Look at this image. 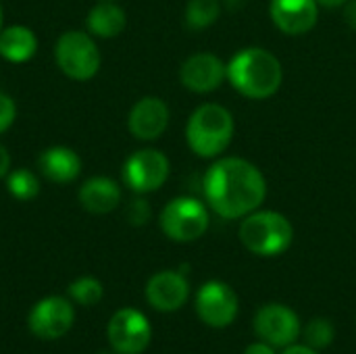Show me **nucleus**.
<instances>
[{
    "label": "nucleus",
    "instance_id": "nucleus-24",
    "mask_svg": "<svg viewBox=\"0 0 356 354\" xmlns=\"http://www.w3.org/2000/svg\"><path fill=\"white\" fill-rule=\"evenodd\" d=\"M125 215H127V221H129L131 225H144V223L150 221L152 211H150V204H148L144 198H136V200H131V202L127 204Z\"/></svg>",
    "mask_w": 356,
    "mask_h": 354
},
{
    "label": "nucleus",
    "instance_id": "nucleus-5",
    "mask_svg": "<svg viewBox=\"0 0 356 354\" xmlns=\"http://www.w3.org/2000/svg\"><path fill=\"white\" fill-rule=\"evenodd\" d=\"M54 61L63 75L73 81H88L100 71V50L92 33L69 29L54 44Z\"/></svg>",
    "mask_w": 356,
    "mask_h": 354
},
{
    "label": "nucleus",
    "instance_id": "nucleus-18",
    "mask_svg": "<svg viewBox=\"0 0 356 354\" xmlns=\"http://www.w3.org/2000/svg\"><path fill=\"white\" fill-rule=\"evenodd\" d=\"M125 25H127V15L115 0H98L86 17L88 33L100 40L117 38L125 29Z\"/></svg>",
    "mask_w": 356,
    "mask_h": 354
},
{
    "label": "nucleus",
    "instance_id": "nucleus-29",
    "mask_svg": "<svg viewBox=\"0 0 356 354\" xmlns=\"http://www.w3.org/2000/svg\"><path fill=\"white\" fill-rule=\"evenodd\" d=\"M284 354H317V351H313V348H309L307 344L305 346H288L286 351H284Z\"/></svg>",
    "mask_w": 356,
    "mask_h": 354
},
{
    "label": "nucleus",
    "instance_id": "nucleus-27",
    "mask_svg": "<svg viewBox=\"0 0 356 354\" xmlns=\"http://www.w3.org/2000/svg\"><path fill=\"white\" fill-rule=\"evenodd\" d=\"M344 21L356 31V0H348L344 4Z\"/></svg>",
    "mask_w": 356,
    "mask_h": 354
},
{
    "label": "nucleus",
    "instance_id": "nucleus-7",
    "mask_svg": "<svg viewBox=\"0 0 356 354\" xmlns=\"http://www.w3.org/2000/svg\"><path fill=\"white\" fill-rule=\"evenodd\" d=\"M171 163L165 152L156 148H142L129 154L123 163V182L136 194H150L169 179Z\"/></svg>",
    "mask_w": 356,
    "mask_h": 354
},
{
    "label": "nucleus",
    "instance_id": "nucleus-10",
    "mask_svg": "<svg viewBox=\"0 0 356 354\" xmlns=\"http://www.w3.org/2000/svg\"><path fill=\"white\" fill-rule=\"evenodd\" d=\"M254 332L273 348H288L300 336V321L290 307L271 303L261 307L254 315Z\"/></svg>",
    "mask_w": 356,
    "mask_h": 354
},
{
    "label": "nucleus",
    "instance_id": "nucleus-9",
    "mask_svg": "<svg viewBox=\"0 0 356 354\" xmlns=\"http://www.w3.org/2000/svg\"><path fill=\"white\" fill-rule=\"evenodd\" d=\"M75 321L73 305L63 296H46L29 311L27 328L33 336L42 340L63 338Z\"/></svg>",
    "mask_w": 356,
    "mask_h": 354
},
{
    "label": "nucleus",
    "instance_id": "nucleus-30",
    "mask_svg": "<svg viewBox=\"0 0 356 354\" xmlns=\"http://www.w3.org/2000/svg\"><path fill=\"white\" fill-rule=\"evenodd\" d=\"M319 6H327V8H336V6H344L348 0H317Z\"/></svg>",
    "mask_w": 356,
    "mask_h": 354
},
{
    "label": "nucleus",
    "instance_id": "nucleus-17",
    "mask_svg": "<svg viewBox=\"0 0 356 354\" xmlns=\"http://www.w3.org/2000/svg\"><path fill=\"white\" fill-rule=\"evenodd\" d=\"M38 169L52 184H71L81 173V159L69 146H50L40 152Z\"/></svg>",
    "mask_w": 356,
    "mask_h": 354
},
{
    "label": "nucleus",
    "instance_id": "nucleus-19",
    "mask_svg": "<svg viewBox=\"0 0 356 354\" xmlns=\"http://www.w3.org/2000/svg\"><path fill=\"white\" fill-rule=\"evenodd\" d=\"M38 35L27 25H8L0 31V56L6 63L21 65L35 56Z\"/></svg>",
    "mask_w": 356,
    "mask_h": 354
},
{
    "label": "nucleus",
    "instance_id": "nucleus-25",
    "mask_svg": "<svg viewBox=\"0 0 356 354\" xmlns=\"http://www.w3.org/2000/svg\"><path fill=\"white\" fill-rule=\"evenodd\" d=\"M15 119H17V104H15V100L6 92H0V134L8 131L10 125L15 123Z\"/></svg>",
    "mask_w": 356,
    "mask_h": 354
},
{
    "label": "nucleus",
    "instance_id": "nucleus-8",
    "mask_svg": "<svg viewBox=\"0 0 356 354\" xmlns=\"http://www.w3.org/2000/svg\"><path fill=\"white\" fill-rule=\"evenodd\" d=\"M108 342L117 354H140L150 344V321L138 309L117 311L106 328Z\"/></svg>",
    "mask_w": 356,
    "mask_h": 354
},
{
    "label": "nucleus",
    "instance_id": "nucleus-21",
    "mask_svg": "<svg viewBox=\"0 0 356 354\" xmlns=\"http://www.w3.org/2000/svg\"><path fill=\"white\" fill-rule=\"evenodd\" d=\"M221 15V0H188L186 25L190 29H207Z\"/></svg>",
    "mask_w": 356,
    "mask_h": 354
},
{
    "label": "nucleus",
    "instance_id": "nucleus-1",
    "mask_svg": "<svg viewBox=\"0 0 356 354\" xmlns=\"http://www.w3.org/2000/svg\"><path fill=\"white\" fill-rule=\"evenodd\" d=\"M265 175L246 159L223 156L207 169L204 198L223 219H244L265 202Z\"/></svg>",
    "mask_w": 356,
    "mask_h": 354
},
{
    "label": "nucleus",
    "instance_id": "nucleus-22",
    "mask_svg": "<svg viewBox=\"0 0 356 354\" xmlns=\"http://www.w3.org/2000/svg\"><path fill=\"white\" fill-rule=\"evenodd\" d=\"M102 294H104L102 284H100L96 277H92V275L77 277V280L71 282V286H69V296H71V300H75V303L81 305V307H92V305L100 303Z\"/></svg>",
    "mask_w": 356,
    "mask_h": 354
},
{
    "label": "nucleus",
    "instance_id": "nucleus-26",
    "mask_svg": "<svg viewBox=\"0 0 356 354\" xmlns=\"http://www.w3.org/2000/svg\"><path fill=\"white\" fill-rule=\"evenodd\" d=\"M10 171V154L4 144H0V179L6 177Z\"/></svg>",
    "mask_w": 356,
    "mask_h": 354
},
{
    "label": "nucleus",
    "instance_id": "nucleus-6",
    "mask_svg": "<svg viewBox=\"0 0 356 354\" xmlns=\"http://www.w3.org/2000/svg\"><path fill=\"white\" fill-rule=\"evenodd\" d=\"M209 221L211 219L207 207L192 196H177L169 200L159 215L163 234L169 240L181 244L202 238L209 230Z\"/></svg>",
    "mask_w": 356,
    "mask_h": 354
},
{
    "label": "nucleus",
    "instance_id": "nucleus-13",
    "mask_svg": "<svg viewBox=\"0 0 356 354\" xmlns=\"http://www.w3.org/2000/svg\"><path fill=\"white\" fill-rule=\"evenodd\" d=\"M169 119L171 113L163 98L144 96L131 106L127 117V127L134 138L142 142H152L165 134V129L169 127Z\"/></svg>",
    "mask_w": 356,
    "mask_h": 354
},
{
    "label": "nucleus",
    "instance_id": "nucleus-4",
    "mask_svg": "<svg viewBox=\"0 0 356 354\" xmlns=\"http://www.w3.org/2000/svg\"><path fill=\"white\" fill-rule=\"evenodd\" d=\"M240 242L257 257H277L292 246L294 227L277 211H254L240 223Z\"/></svg>",
    "mask_w": 356,
    "mask_h": 354
},
{
    "label": "nucleus",
    "instance_id": "nucleus-23",
    "mask_svg": "<svg viewBox=\"0 0 356 354\" xmlns=\"http://www.w3.org/2000/svg\"><path fill=\"white\" fill-rule=\"evenodd\" d=\"M334 338H336V330L330 319L317 317V319L309 321V325L305 328V344L313 351L327 348L334 342Z\"/></svg>",
    "mask_w": 356,
    "mask_h": 354
},
{
    "label": "nucleus",
    "instance_id": "nucleus-28",
    "mask_svg": "<svg viewBox=\"0 0 356 354\" xmlns=\"http://www.w3.org/2000/svg\"><path fill=\"white\" fill-rule=\"evenodd\" d=\"M244 354H275V348L271 346V344H267V342H259V344H250Z\"/></svg>",
    "mask_w": 356,
    "mask_h": 354
},
{
    "label": "nucleus",
    "instance_id": "nucleus-12",
    "mask_svg": "<svg viewBox=\"0 0 356 354\" xmlns=\"http://www.w3.org/2000/svg\"><path fill=\"white\" fill-rule=\"evenodd\" d=\"M179 79L186 90L194 94H209L227 79V65L213 52H196L184 61Z\"/></svg>",
    "mask_w": 356,
    "mask_h": 354
},
{
    "label": "nucleus",
    "instance_id": "nucleus-14",
    "mask_svg": "<svg viewBox=\"0 0 356 354\" xmlns=\"http://www.w3.org/2000/svg\"><path fill=\"white\" fill-rule=\"evenodd\" d=\"M271 21L286 35L309 33L319 19L317 0H271L269 4Z\"/></svg>",
    "mask_w": 356,
    "mask_h": 354
},
{
    "label": "nucleus",
    "instance_id": "nucleus-11",
    "mask_svg": "<svg viewBox=\"0 0 356 354\" xmlns=\"http://www.w3.org/2000/svg\"><path fill=\"white\" fill-rule=\"evenodd\" d=\"M238 296L232 286L223 282H207L196 294L198 317L215 330L227 328L238 315Z\"/></svg>",
    "mask_w": 356,
    "mask_h": 354
},
{
    "label": "nucleus",
    "instance_id": "nucleus-20",
    "mask_svg": "<svg viewBox=\"0 0 356 354\" xmlns=\"http://www.w3.org/2000/svg\"><path fill=\"white\" fill-rule=\"evenodd\" d=\"M6 192L25 202V200H33L40 194V179L33 171L19 167V169H10L6 175Z\"/></svg>",
    "mask_w": 356,
    "mask_h": 354
},
{
    "label": "nucleus",
    "instance_id": "nucleus-32",
    "mask_svg": "<svg viewBox=\"0 0 356 354\" xmlns=\"http://www.w3.org/2000/svg\"><path fill=\"white\" fill-rule=\"evenodd\" d=\"M98 354H108V353H98Z\"/></svg>",
    "mask_w": 356,
    "mask_h": 354
},
{
    "label": "nucleus",
    "instance_id": "nucleus-31",
    "mask_svg": "<svg viewBox=\"0 0 356 354\" xmlns=\"http://www.w3.org/2000/svg\"><path fill=\"white\" fill-rule=\"evenodd\" d=\"M0 31H2V4H0Z\"/></svg>",
    "mask_w": 356,
    "mask_h": 354
},
{
    "label": "nucleus",
    "instance_id": "nucleus-2",
    "mask_svg": "<svg viewBox=\"0 0 356 354\" xmlns=\"http://www.w3.org/2000/svg\"><path fill=\"white\" fill-rule=\"evenodd\" d=\"M227 81L242 96L265 100L282 88L284 69L273 52L267 48L250 46L238 50L227 63Z\"/></svg>",
    "mask_w": 356,
    "mask_h": 354
},
{
    "label": "nucleus",
    "instance_id": "nucleus-15",
    "mask_svg": "<svg viewBox=\"0 0 356 354\" xmlns=\"http://www.w3.org/2000/svg\"><path fill=\"white\" fill-rule=\"evenodd\" d=\"M190 284L181 271H159L146 284V300L161 313H173L186 305Z\"/></svg>",
    "mask_w": 356,
    "mask_h": 354
},
{
    "label": "nucleus",
    "instance_id": "nucleus-16",
    "mask_svg": "<svg viewBox=\"0 0 356 354\" xmlns=\"http://www.w3.org/2000/svg\"><path fill=\"white\" fill-rule=\"evenodd\" d=\"M77 200L92 215H108L121 202V188L106 175H94L81 184Z\"/></svg>",
    "mask_w": 356,
    "mask_h": 354
},
{
    "label": "nucleus",
    "instance_id": "nucleus-3",
    "mask_svg": "<svg viewBox=\"0 0 356 354\" xmlns=\"http://www.w3.org/2000/svg\"><path fill=\"white\" fill-rule=\"evenodd\" d=\"M236 131L234 115L215 102L198 106L186 125V142L200 159H217L232 144Z\"/></svg>",
    "mask_w": 356,
    "mask_h": 354
}]
</instances>
